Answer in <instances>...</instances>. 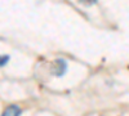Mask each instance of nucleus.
Segmentation results:
<instances>
[{
    "label": "nucleus",
    "instance_id": "nucleus-1",
    "mask_svg": "<svg viewBox=\"0 0 129 116\" xmlns=\"http://www.w3.org/2000/svg\"><path fill=\"white\" fill-rule=\"evenodd\" d=\"M67 71V62L62 59V58H57L53 62V67H52V73L56 78H62Z\"/></svg>",
    "mask_w": 129,
    "mask_h": 116
},
{
    "label": "nucleus",
    "instance_id": "nucleus-2",
    "mask_svg": "<svg viewBox=\"0 0 129 116\" xmlns=\"http://www.w3.org/2000/svg\"><path fill=\"white\" fill-rule=\"evenodd\" d=\"M21 115V108L18 106H9L4 110L2 116H19Z\"/></svg>",
    "mask_w": 129,
    "mask_h": 116
},
{
    "label": "nucleus",
    "instance_id": "nucleus-3",
    "mask_svg": "<svg viewBox=\"0 0 129 116\" xmlns=\"http://www.w3.org/2000/svg\"><path fill=\"white\" fill-rule=\"evenodd\" d=\"M9 61H10V56L9 54H0V67L7 66Z\"/></svg>",
    "mask_w": 129,
    "mask_h": 116
}]
</instances>
